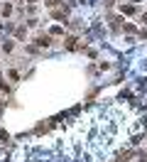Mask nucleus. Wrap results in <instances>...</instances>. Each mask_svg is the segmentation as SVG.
<instances>
[{"instance_id": "1", "label": "nucleus", "mask_w": 147, "mask_h": 162, "mask_svg": "<svg viewBox=\"0 0 147 162\" xmlns=\"http://www.w3.org/2000/svg\"><path fill=\"white\" fill-rule=\"evenodd\" d=\"M37 44H39V47H47V44H49V37H39V39H37Z\"/></svg>"}]
</instances>
